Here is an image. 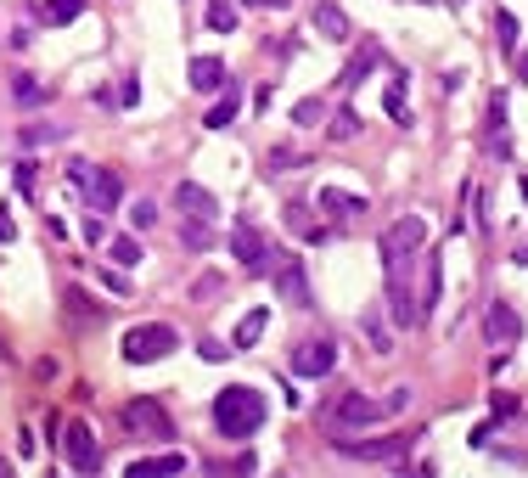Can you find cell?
<instances>
[{
  "label": "cell",
  "mask_w": 528,
  "mask_h": 478,
  "mask_svg": "<svg viewBox=\"0 0 528 478\" xmlns=\"http://www.w3.org/2000/svg\"><path fill=\"white\" fill-rule=\"evenodd\" d=\"M315 28H320L326 40H349V17L332 6V0H320V6H315Z\"/></svg>",
  "instance_id": "cell-20"
},
{
  "label": "cell",
  "mask_w": 528,
  "mask_h": 478,
  "mask_svg": "<svg viewBox=\"0 0 528 478\" xmlns=\"http://www.w3.org/2000/svg\"><path fill=\"white\" fill-rule=\"evenodd\" d=\"M208 28H214V35H230V28H237V6H230V0H214V6H208Z\"/></svg>",
  "instance_id": "cell-25"
},
{
  "label": "cell",
  "mask_w": 528,
  "mask_h": 478,
  "mask_svg": "<svg viewBox=\"0 0 528 478\" xmlns=\"http://www.w3.org/2000/svg\"><path fill=\"white\" fill-rule=\"evenodd\" d=\"M338 451L349 456V462H393V467H405V439H332Z\"/></svg>",
  "instance_id": "cell-8"
},
{
  "label": "cell",
  "mask_w": 528,
  "mask_h": 478,
  "mask_svg": "<svg viewBox=\"0 0 528 478\" xmlns=\"http://www.w3.org/2000/svg\"><path fill=\"white\" fill-rule=\"evenodd\" d=\"M124 428L136 433V439H152V444L175 439V422H169V411H163L157 400H129L124 405Z\"/></svg>",
  "instance_id": "cell-5"
},
{
  "label": "cell",
  "mask_w": 528,
  "mask_h": 478,
  "mask_svg": "<svg viewBox=\"0 0 528 478\" xmlns=\"http://www.w3.org/2000/svg\"><path fill=\"white\" fill-rule=\"evenodd\" d=\"M12 237H17V226H12V214H6V208H0V248H6Z\"/></svg>",
  "instance_id": "cell-36"
},
{
  "label": "cell",
  "mask_w": 528,
  "mask_h": 478,
  "mask_svg": "<svg viewBox=\"0 0 528 478\" xmlns=\"http://www.w3.org/2000/svg\"><path fill=\"white\" fill-rule=\"evenodd\" d=\"M494 40H501V51H517V17L494 6Z\"/></svg>",
  "instance_id": "cell-24"
},
{
  "label": "cell",
  "mask_w": 528,
  "mask_h": 478,
  "mask_svg": "<svg viewBox=\"0 0 528 478\" xmlns=\"http://www.w3.org/2000/svg\"><path fill=\"white\" fill-rule=\"evenodd\" d=\"M85 203H90V214H113V208L124 203V180H118L113 169H96V175H90V191H85Z\"/></svg>",
  "instance_id": "cell-11"
},
{
  "label": "cell",
  "mask_w": 528,
  "mask_h": 478,
  "mask_svg": "<svg viewBox=\"0 0 528 478\" xmlns=\"http://www.w3.org/2000/svg\"><path fill=\"white\" fill-rule=\"evenodd\" d=\"M523 198H528V175H523Z\"/></svg>",
  "instance_id": "cell-38"
},
{
  "label": "cell",
  "mask_w": 528,
  "mask_h": 478,
  "mask_svg": "<svg viewBox=\"0 0 528 478\" xmlns=\"http://www.w3.org/2000/svg\"><path fill=\"white\" fill-rule=\"evenodd\" d=\"M129 214H136V226H141V231H147L152 219H157V208H152V203H136V208H129Z\"/></svg>",
  "instance_id": "cell-33"
},
{
  "label": "cell",
  "mask_w": 528,
  "mask_h": 478,
  "mask_svg": "<svg viewBox=\"0 0 528 478\" xmlns=\"http://www.w3.org/2000/svg\"><path fill=\"white\" fill-rule=\"evenodd\" d=\"M230 253H237V259H242L248 270H259L264 259H270V242H264L253 226H237V231H230Z\"/></svg>",
  "instance_id": "cell-13"
},
{
  "label": "cell",
  "mask_w": 528,
  "mask_h": 478,
  "mask_svg": "<svg viewBox=\"0 0 528 478\" xmlns=\"http://www.w3.org/2000/svg\"><path fill=\"white\" fill-rule=\"evenodd\" d=\"M315 203H320L326 214H332L338 226H343V219H354V214H366V198H349L343 186H326V191H315Z\"/></svg>",
  "instance_id": "cell-16"
},
{
  "label": "cell",
  "mask_w": 528,
  "mask_h": 478,
  "mask_svg": "<svg viewBox=\"0 0 528 478\" xmlns=\"http://www.w3.org/2000/svg\"><path fill=\"white\" fill-rule=\"evenodd\" d=\"M242 6H281V0H242Z\"/></svg>",
  "instance_id": "cell-37"
},
{
  "label": "cell",
  "mask_w": 528,
  "mask_h": 478,
  "mask_svg": "<svg viewBox=\"0 0 528 478\" xmlns=\"http://www.w3.org/2000/svg\"><path fill=\"white\" fill-rule=\"evenodd\" d=\"M62 456H68V467L74 473H96L102 467V451H96V433H90V422H68L62 428Z\"/></svg>",
  "instance_id": "cell-7"
},
{
  "label": "cell",
  "mask_w": 528,
  "mask_h": 478,
  "mask_svg": "<svg viewBox=\"0 0 528 478\" xmlns=\"http://www.w3.org/2000/svg\"><path fill=\"white\" fill-rule=\"evenodd\" d=\"M366 338H371L377 355H388V349H393V332H382V315H377V310L366 315Z\"/></svg>",
  "instance_id": "cell-29"
},
{
  "label": "cell",
  "mask_w": 528,
  "mask_h": 478,
  "mask_svg": "<svg viewBox=\"0 0 528 478\" xmlns=\"http://www.w3.org/2000/svg\"><path fill=\"white\" fill-rule=\"evenodd\" d=\"M371 68H377V62H371V56H360V62H349V74H343V85H360V79H366Z\"/></svg>",
  "instance_id": "cell-32"
},
{
  "label": "cell",
  "mask_w": 528,
  "mask_h": 478,
  "mask_svg": "<svg viewBox=\"0 0 528 478\" xmlns=\"http://www.w3.org/2000/svg\"><path fill=\"white\" fill-rule=\"evenodd\" d=\"M427 242V226H421V214H405V219H393V226L382 231V270H388V310H393V321H400L405 332L421 327V304L411 293V259L421 253Z\"/></svg>",
  "instance_id": "cell-1"
},
{
  "label": "cell",
  "mask_w": 528,
  "mask_h": 478,
  "mask_svg": "<svg viewBox=\"0 0 528 478\" xmlns=\"http://www.w3.org/2000/svg\"><path fill=\"white\" fill-rule=\"evenodd\" d=\"M17 191H35V164H17Z\"/></svg>",
  "instance_id": "cell-35"
},
{
  "label": "cell",
  "mask_w": 528,
  "mask_h": 478,
  "mask_svg": "<svg viewBox=\"0 0 528 478\" xmlns=\"http://www.w3.org/2000/svg\"><path fill=\"white\" fill-rule=\"evenodd\" d=\"M332 366H338V349H332V338H310V343H299V349H292V377H304V382L332 377Z\"/></svg>",
  "instance_id": "cell-6"
},
{
  "label": "cell",
  "mask_w": 528,
  "mask_h": 478,
  "mask_svg": "<svg viewBox=\"0 0 528 478\" xmlns=\"http://www.w3.org/2000/svg\"><path fill=\"white\" fill-rule=\"evenodd\" d=\"M186 467H191V456L163 451V456H147V462H129V478H175V473H186Z\"/></svg>",
  "instance_id": "cell-15"
},
{
  "label": "cell",
  "mask_w": 528,
  "mask_h": 478,
  "mask_svg": "<svg viewBox=\"0 0 528 478\" xmlns=\"http://www.w3.org/2000/svg\"><path fill=\"white\" fill-rule=\"evenodd\" d=\"M68 310L79 315V321H85V315H90V321H102V315H107V310H102V304H96V299H85V293H79V287H68Z\"/></svg>",
  "instance_id": "cell-28"
},
{
  "label": "cell",
  "mask_w": 528,
  "mask_h": 478,
  "mask_svg": "<svg viewBox=\"0 0 528 478\" xmlns=\"http://www.w3.org/2000/svg\"><path fill=\"white\" fill-rule=\"evenodd\" d=\"M264 327H270V310H248L242 327H237V349H253V343L264 338Z\"/></svg>",
  "instance_id": "cell-21"
},
{
  "label": "cell",
  "mask_w": 528,
  "mask_h": 478,
  "mask_svg": "<svg viewBox=\"0 0 528 478\" xmlns=\"http://www.w3.org/2000/svg\"><path fill=\"white\" fill-rule=\"evenodd\" d=\"M320 118H326V102H315V96L292 107V124H320Z\"/></svg>",
  "instance_id": "cell-30"
},
{
  "label": "cell",
  "mask_w": 528,
  "mask_h": 478,
  "mask_svg": "<svg viewBox=\"0 0 528 478\" xmlns=\"http://www.w3.org/2000/svg\"><path fill=\"white\" fill-rule=\"evenodd\" d=\"M113 265H118V270L141 265V242H136V237H118V242H113Z\"/></svg>",
  "instance_id": "cell-27"
},
{
  "label": "cell",
  "mask_w": 528,
  "mask_h": 478,
  "mask_svg": "<svg viewBox=\"0 0 528 478\" xmlns=\"http://www.w3.org/2000/svg\"><path fill=\"white\" fill-rule=\"evenodd\" d=\"M12 96H17L23 107H40V102H46V85H40L35 74H17V79H12Z\"/></svg>",
  "instance_id": "cell-23"
},
{
  "label": "cell",
  "mask_w": 528,
  "mask_h": 478,
  "mask_svg": "<svg viewBox=\"0 0 528 478\" xmlns=\"http://www.w3.org/2000/svg\"><path fill=\"white\" fill-rule=\"evenodd\" d=\"M264 417H270V405H264V394L248 389V382H230V389H219V400H214V428L225 439H253L264 428Z\"/></svg>",
  "instance_id": "cell-2"
},
{
  "label": "cell",
  "mask_w": 528,
  "mask_h": 478,
  "mask_svg": "<svg viewBox=\"0 0 528 478\" xmlns=\"http://www.w3.org/2000/svg\"><path fill=\"white\" fill-rule=\"evenodd\" d=\"M354 130H360V118H354V113H338V124H332V141H349Z\"/></svg>",
  "instance_id": "cell-31"
},
{
  "label": "cell",
  "mask_w": 528,
  "mask_h": 478,
  "mask_svg": "<svg viewBox=\"0 0 528 478\" xmlns=\"http://www.w3.org/2000/svg\"><path fill=\"white\" fill-rule=\"evenodd\" d=\"M483 338H489L494 349H512V343L523 338L517 310H512V304H489V310H483Z\"/></svg>",
  "instance_id": "cell-10"
},
{
  "label": "cell",
  "mask_w": 528,
  "mask_h": 478,
  "mask_svg": "<svg viewBox=\"0 0 528 478\" xmlns=\"http://www.w3.org/2000/svg\"><path fill=\"white\" fill-rule=\"evenodd\" d=\"M377 422H382V405H377V400H366V394H343V400L320 417L326 439H343V433H371Z\"/></svg>",
  "instance_id": "cell-3"
},
{
  "label": "cell",
  "mask_w": 528,
  "mask_h": 478,
  "mask_svg": "<svg viewBox=\"0 0 528 478\" xmlns=\"http://www.w3.org/2000/svg\"><path fill=\"white\" fill-rule=\"evenodd\" d=\"M175 208H180V214H197V219H214V214H219L214 191H208V186H197V180H180V191H175Z\"/></svg>",
  "instance_id": "cell-12"
},
{
  "label": "cell",
  "mask_w": 528,
  "mask_h": 478,
  "mask_svg": "<svg viewBox=\"0 0 528 478\" xmlns=\"http://www.w3.org/2000/svg\"><path fill=\"white\" fill-rule=\"evenodd\" d=\"M175 349H180V332L163 327V321H147V327H129L124 332V361L129 366H152L163 355H175Z\"/></svg>",
  "instance_id": "cell-4"
},
{
  "label": "cell",
  "mask_w": 528,
  "mask_h": 478,
  "mask_svg": "<svg viewBox=\"0 0 528 478\" xmlns=\"http://www.w3.org/2000/svg\"><path fill=\"white\" fill-rule=\"evenodd\" d=\"M388 118H393V124H411V107H405V79H393V85H388Z\"/></svg>",
  "instance_id": "cell-26"
},
{
  "label": "cell",
  "mask_w": 528,
  "mask_h": 478,
  "mask_svg": "<svg viewBox=\"0 0 528 478\" xmlns=\"http://www.w3.org/2000/svg\"><path fill=\"white\" fill-rule=\"evenodd\" d=\"M439 293H444V253H439V248H427V276H421V321L433 315Z\"/></svg>",
  "instance_id": "cell-17"
},
{
  "label": "cell",
  "mask_w": 528,
  "mask_h": 478,
  "mask_svg": "<svg viewBox=\"0 0 528 478\" xmlns=\"http://www.w3.org/2000/svg\"><path fill=\"white\" fill-rule=\"evenodd\" d=\"M230 74H225V62L219 56H191V90H219Z\"/></svg>",
  "instance_id": "cell-19"
},
{
  "label": "cell",
  "mask_w": 528,
  "mask_h": 478,
  "mask_svg": "<svg viewBox=\"0 0 528 478\" xmlns=\"http://www.w3.org/2000/svg\"><path fill=\"white\" fill-rule=\"evenodd\" d=\"M512 411H517V400H512V394H494V417H501V422H506V417H512Z\"/></svg>",
  "instance_id": "cell-34"
},
{
  "label": "cell",
  "mask_w": 528,
  "mask_h": 478,
  "mask_svg": "<svg viewBox=\"0 0 528 478\" xmlns=\"http://www.w3.org/2000/svg\"><path fill=\"white\" fill-rule=\"evenodd\" d=\"M79 12H85V0H40L35 6V17L46 28H68V23H79Z\"/></svg>",
  "instance_id": "cell-18"
},
{
  "label": "cell",
  "mask_w": 528,
  "mask_h": 478,
  "mask_svg": "<svg viewBox=\"0 0 528 478\" xmlns=\"http://www.w3.org/2000/svg\"><path fill=\"white\" fill-rule=\"evenodd\" d=\"M180 242H186L191 253H203V248H214V231H208V219H197V214H186V226H180Z\"/></svg>",
  "instance_id": "cell-22"
},
{
  "label": "cell",
  "mask_w": 528,
  "mask_h": 478,
  "mask_svg": "<svg viewBox=\"0 0 528 478\" xmlns=\"http://www.w3.org/2000/svg\"><path fill=\"white\" fill-rule=\"evenodd\" d=\"M276 265V293L292 304V310H310V281H304V265L292 259V253H270Z\"/></svg>",
  "instance_id": "cell-9"
},
{
  "label": "cell",
  "mask_w": 528,
  "mask_h": 478,
  "mask_svg": "<svg viewBox=\"0 0 528 478\" xmlns=\"http://www.w3.org/2000/svg\"><path fill=\"white\" fill-rule=\"evenodd\" d=\"M237 113H242V90H237V79H225L219 85V102L203 113V124H208V130H225V124H237Z\"/></svg>",
  "instance_id": "cell-14"
},
{
  "label": "cell",
  "mask_w": 528,
  "mask_h": 478,
  "mask_svg": "<svg viewBox=\"0 0 528 478\" xmlns=\"http://www.w3.org/2000/svg\"><path fill=\"white\" fill-rule=\"evenodd\" d=\"M0 473H6V462H0Z\"/></svg>",
  "instance_id": "cell-39"
}]
</instances>
